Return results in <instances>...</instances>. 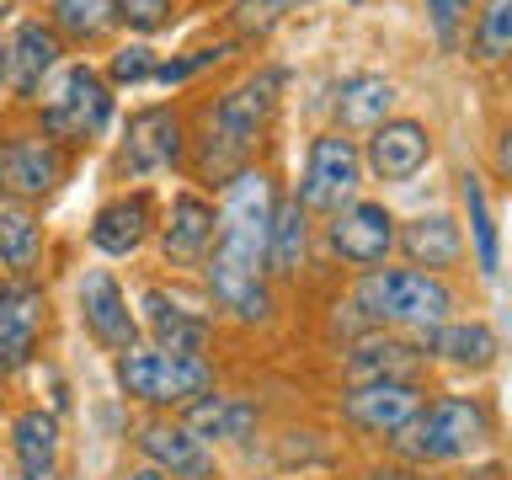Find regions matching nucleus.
Returning <instances> with one entry per match:
<instances>
[{
    "label": "nucleus",
    "mask_w": 512,
    "mask_h": 480,
    "mask_svg": "<svg viewBox=\"0 0 512 480\" xmlns=\"http://www.w3.org/2000/svg\"><path fill=\"white\" fill-rule=\"evenodd\" d=\"M272 176L267 171H235L219 198V230L214 251L203 262L208 294L219 310H230L240 326H262L272 320V288H267V224H272Z\"/></svg>",
    "instance_id": "nucleus-1"
},
{
    "label": "nucleus",
    "mask_w": 512,
    "mask_h": 480,
    "mask_svg": "<svg viewBox=\"0 0 512 480\" xmlns=\"http://www.w3.org/2000/svg\"><path fill=\"white\" fill-rule=\"evenodd\" d=\"M278 91H283V70H262L251 80H240L219 96L214 118H208V139H203V155H198V171L208 182H230L235 171H246V160L256 150V134L267 128L272 107H278Z\"/></svg>",
    "instance_id": "nucleus-2"
},
{
    "label": "nucleus",
    "mask_w": 512,
    "mask_h": 480,
    "mask_svg": "<svg viewBox=\"0 0 512 480\" xmlns=\"http://www.w3.org/2000/svg\"><path fill=\"white\" fill-rule=\"evenodd\" d=\"M352 310H358L368 326H411V331H432L454 315V288H448L438 272L422 267H374L363 272L358 288H352Z\"/></svg>",
    "instance_id": "nucleus-3"
},
{
    "label": "nucleus",
    "mask_w": 512,
    "mask_h": 480,
    "mask_svg": "<svg viewBox=\"0 0 512 480\" xmlns=\"http://www.w3.org/2000/svg\"><path fill=\"white\" fill-rule=\"evenodd\" d=\"M486 438H491V411L475 395H443L416 411L406 427H395L390 448L406 464H448V459L475 454Z\"/></svg>",
    "instance_id": "nucleus-4"
},
{
    "label": "nucleus",
    "mask_w": 512,
    "mask_h": 480,
    "mask_svg": "<svg viewBox=\"0 0 512 480\" xmlns=\"http://www.w3.org/2000/svg\"><path fill=\"white\" fill-rule=\"evenodd\" d=\"M112 379L128 400L155 411H182L198 395L214 390V363L208 358H182V352H160V347H128L112 363Z\"/></svg>",
    "instance_id": "nucleus-5"
},
{
    "label": "nucleus",
    "mask_w": 512,
    "mask_h": 480,
    "mask_svg": "<svg viewBox=\"0 0 512 480\" xmlns=\"http://www.w3.org/2000/svg\"><path fill=\"white\" fill-rule=\"evenodd\" d=\"M112 123V80L91 64H64L43 86V134L64 144H91Z\"/></svg>",
    "instance_id": "nucleus-6"
},
{
    "label": "nucleus",
    "mask_w": 512,
    "mask_h": 480,
    "mask_svg": "<svg viewBox=\"0 0 512 480\" xmlns=\"http://www.w3.org/2000/svg\"><path fill=\"white\" fill-rule=\"evenodd\" d=\"M363 182V150L342 134H320L304 160V182H299V208L304 214H336L352 203V192Z\"/></svg>",
    "instance_id": "nucleus-7"
},
{
    "label": "nucleus",
    "mask_w": 512,
    "mask_h": 480,
    "mask_svg": "<svg viewBox=\"0 0 512 480\" xmlns=\"http://www.w3.org/2000/svg\"><path fill=\"white\" fill-rule=\"evenodd\" d=\"M64 171H70V155L48 134H6L0 139V192L11 203L48 198L64 182Z\"/></svg>",
    "instance_id": "nucleus-8"
},
{
    "label": "nucleus",
    "mask_w": 512,
    "mask_h": 480,
    "mask_svg": "<svg viewBox=\"0 0 512 480\" xmlns=\"http://www.w3.org/2000/svg\"><path fill=\"white\" fill-rule=\"evenodd\" d=\"M134 448L144 464H155L166 480H214L219 475V459L198 432H187L182 422L171 416H150V422L134 427Z\"/></svg>",
    "instance_id": "nucleus-9"
},
{
    "label": "nucleus",
    "mask_w": 512,
    "mask_h": 480,
    "mask_svg": "<svg viewBox=\"0 0 512 480\" xmlns=\"http://www.w3.org/2000/svg\"><path fill=\"white\" fill-rule=\"evenodd\" d=\"M326 240H331V251L342 256L347 267L374 272V267L384 262V256L395 251V214H390L384 203L352 198L347 208H336V214H331Z\"/></svg>",
    "instance_id": "nucleus-10"
},
{
    "label": "nucleus",
    "mask_w": 512,
    "mask_h": 480,
    "mask_svg": "<svg viewBox=\"0 0 512 480\" xmlns=\"http://www.w3.org/2000/svg\"><path fill=\"white\" fill-rule=\"evenodd\" d=\"M80 326L91 331V342L102 352H128L139 347V320L134 310H128V294L118 288V278H112L107 267H91L86 278H80Z\"/></svg>",
    "instance_id": "nucleus-11"
},
{
    "label": "nucleus",
    "mask_w": 512,
    "mask_h": 480,
    "mask_svg": "<svg viewBox=\"0 0 512 480\" xmlns=\"http://www.w3.org/2000/svg\"><path fill=\"white\" fill-rule=\"evenodd\" d=\"M139 310H144V331L160 352H182V358H203L208 336H214V315L208 310H192L187 299H176L171 288L150 283L139 294Z\"/></svg>",
    "instance_id": "nucleus-12"
},
{
    "label": "nucleus",
    "mask_w": 512,
    "mask_h": 480,
    "mask_svg": "<svg viewBox=\"0 0 512 480\" xmlns=\"http://www.w3.org/2000/svg\"><path fill=\"white\" fill-rule=\"evenodd\" d=\"M48 326V294L16 278L0 288V374H16L38 358V336Z\"/></svg>",
    "instance_id": "nucleus-13"
},
{
    "label": "nucleus",
    "mask_w": 512,
    "mask_h": 480,
    "mask_svg": "<svg viewBox=\"0 0 512 480\" xmlns=\"http://www.w3.org/2000/svg\"><path fill=\"white\" fill-rule=\"evenodd\" d=\"M187 150V134H182V118L171 107H139L128 118V134H123V171L128 176H155V171H171Z\"/></svg>",
    "instance_id": "nucleus-14"
},
{
    "label": "nucleus",
    "mask_w": 512,
    "mask_h": 480,
    "mask_svg": "<svg viewBox=\"0 0 512 480\" xmlns=\"http://www.w3.org/2000/svg\"><path fill=\"white\" fill-rule=\"evenodd\" d=\"M422 411V384L406 379H374V384H352L342 395V416L358 432H395Z\"/></svg>",
    "instance_id": "nucleus-15"
},
{
    "label": "nucleus",
    "mask_w": 512,
    "mask_h": 480,
    "mask_svg": "<svg viewBox=\"0 0 512 480\" xmlns=\"http://www.w3.org/2000/svg\"><path fill=\"white\" fill-rule=\"evenodd\" d=\"M214 230H219L214 203H203L198 192H176L171 214L160 224V256L171 267H203L208 251H214Z\"/></svg>",
    "instance_id": "nucleus-16"
},
{
    "label": "nucleus",
    "mask_w": 512,
    "mask_h": 480,
    "mask_svg": "<svg viewBox=\"0 0 512 480\" xmlns=\"http://www.w3.org/2000/svg\"><path fill=\"white\" fill-rule=\"evenodd\" d=\"M427 155H432V134H427V123H416V118H384L374 134H368V171L379 176V182H411L416 171L427 166Z\"/></svg>",
    "instance_id": "nucleus-17"
},
{
    "label": "nucleus",
    "mask_w": 512,
    "mask_h": 480,
    "mask_svg": "<svg viewBox=\"0 0 512 480\" xmlns=\"http://www.w3.org/2000/svg\"><path fill=\"white\" fill-rule=\"evenodd\" d=\"M59 32L54 27H43V22H22L11 32V43H6V86L16 96H38L48 86V75L59 70Z\"/></svg>",
    "instance_id": "nucleus-18"
},
{
    "label": "nucleus",
    "mask_w": 512,
    "mask_h": 480,
    "mask_svg": "<svg viewBox=\"0 0 512 480\" xmlns=\"http://www.w3.org/2000/svg\"><path fill=\"white\" fill-rule=\"evenodd\" d=\"M155 230V203L150 192H123V198H112L96 208L91 219V246L102 256H134L144 240Z\"/></svg>",
    "instance_id": "nucleus-19"
},
{
    "label": "nucleus",
    "mask_w": 512,
    "mask_h": 480,
    "mask_svg": "<svg viewBox=\"0 0 512 480\" xmlns=\"http://www.w3.org/2000/svg\"><path fill=\"white\" fill-rule=\"evenodd\" d=\"M427 352H416L411 342H400V336H384V331H368L363 342L347 347V379L352 384H374V379H406L416 384V374H422Z\"/></svg>",
    "instance_id": "nucleus-20"
},
{
    "label": "nucleus",
    "mask_w": 512,
    "mask_h": 480,
    "mask_svg": "<svg viewBox=\"0 0 512 480\" xmlns=\"http://www.w3.org/2000/svg\"><path fill=\"white\" fill-rule=\"evenodd\" d=\"M59 448H64V432H59L54 411L32 406L11 422V454H16V475L22 480H54Z\"/></svg>",
    "instance_id": "nucleus-21"
},
{
    "label": "nucleus",
    "mask_w": 512,
    "mask_h": 480,
    "mask_svg": "<svg viewBox=\"0 0 512 480\" xmlns=\"http://www.w3.org/2000/svg\"><path fill=\"white\" fill-rule=\"evenodd\" d=\"M182 427L198 432L208 448H214V443H246L256 432V406H251V400H240V395L208 390V395L192 400V406H182Z\"/></svg>",
    "instance_id": "nucleus-22"
},
{
    "label": "nucleus",
    "mask_w": 512,
    "mask_h": 480,
    "mask_svg": "<svg viewBox=\"0 0 512 480\" xmlns=\"http://www.w3.org/2000/svg\"><path fill=\"white\" fill-rule=\"evenodd\" d=\"M395 246L411 256V267L443 272V267H459L464 235H459V224L448 214H422V219H411L406 230H395Z\"/></svg>",
    "instance_id": "nucleus-23"
},
{
    "label": "nucleus",
    "mask_w": 512,
    "mask_h": 480,
    "mask_svg": "<svg viewBox=\"0 0 512 480\" xmlns=\"http://www.w3.org/2000/svg\"><path fill=\"white\" fill-rule=\"evenodd\" d=\"M422 342L432 358H443L454 368H491L496 363V331L486 320H443V326L422 331Z\"/></svg>",
    "instance_id": "nucleus-24"
},
{
    "label": "nucleus",
    "mask_w": 512,
    "mask_h": 480,
    "mask_svg": "<svg viewBox=\"0 0 512 480\" xmlns=\"http://www.w3.org/2000/svg\"><path fill=\"white\" fill-rule=\"evenodd\" d=\"M304 251H310V214L299 208V198H278L267 224V278H294Z\"/></svg>",
    "instance_id": "nucleus-25"
},
{
    "label": "nucleus",
    "mask_w": 512,
    "mask_h": 480,
    "mask_svg": "<svg viewBox=\"0 0 512 480\" xmlns=\"http://www.w3.org/2000/svg\"><path fill=\"white\" fill-rule=\"evenodd\" d=\"M395 107V86L384 75H347L342 86H336V118H342V128H374L390 118Z\"/></svg>",
    "instance_id": "nucleus-26"
},
{
    "label": "nucleus",
    "mask_w": 512,
    "mask_h": 480,
    "mask_svg": "<svg viewBox=\"0 0 512 480\" xmlns=\"http://www.w3.org/2000/svg\"><path fill=\"white\" fill-rule=\"evenodd\" d=\"M459 198H464V214H470V240H475V267L496 278L502 272V246H496V224H491V203H486V187L480 176L464 171L459 176Z\"/></svg>",
    "instance_id": "nucleus-27"
},
{
    "label": "nucleus",
    "mask_w": 512,
    "mask_h": 480,
    "mask_svg": "<svg viewBox=\"0 0 512 480\" xmlns=\"http://www.w3.org/2000/svg\"><path fill=\"white\" fill-rule=\"evenodd\" d=\"M43 251V224L22 203H0V267L27 272Z\"/></svg>",
    "instance_id": "nucleus-28"
},
{
    "label": "nucleus",
    "mask_w": 512,
    "mask_h": 480,
    "mask_svg": "<svg viewBox=\"0 0 512 480\" xmlns=\"http://www.w3.org/2000/svg\"><path fill=\"white\" fill-rule=\"evenodd\" d=\"M54 32L75 43H96L118 27V0H54Z\"/></svg>",
    "instance_id": "nucleus-29"
},
{
    "label": "nucleus",
    "mask_w": 512,
    "mask_h": 480,
    "mask_svg": "<svg viewBox=\"0 0 512 480\" xmlns=\"http://www.w3.org/2000/svg\"><path fill=\"white\" fill-rule=\"evenodd\" d=\"M512 54V0H491L480 11V27H475V59H507Z\"/></svg>",
    "instance_id": "nucleus-30"
},
{
    "label": "nucleus",
    "mask_w": 512,
    "mask_h": 480,
    "mask_svg": "<svg viewBox=\"0 0 512 480\" xmlns=\"http://www.w3.org/2000/svg\"><path fill=\"white\" fill-rule=\"evenodd\" d=\"M294 6H299V0H235L230 16H235L240 32H267V27H278Z\"/></svg>",
    "instance_id": "nucleus-31"
},
{
    "label": "nucleus",
    "mask_w": 512,
    "mask_h": 480,
    "mask_svg": "<svg viewBox=\"0 0 512 480\" xmlns=\"http://www.w3.org/2000/svg\"><path fill=\"white\" fill-rule=\"evenodd\" d=\"M118 22L134 32H160L171 22V0H118Z\"/></svg>",
    "instance_id": "nucleus-32"
},
{
    "label": "nucleus",
    "mask_w": 512,
    "mask_h": 480,
    "mask_svg": "<svg viewBox=\"0 0 512 480\" xmlns=\"http://www.w3.org/2000/svg\"><path fill=\"white\" fill-rule=\"evenodd\" d=\"M155 75V54L144 43H128L118 59H112V80L118 86H139V80H150Z\"/></svg>",
    "instance_id": "nucleus-33"
},
{
    "label": "nucleus",
    "mask_w": 512,
    "mask_h": 480,
    "mask_svg": "<svg viewBox=\"0 0 512 480\" xmlns=\"http://www.w3.org/2000/svg\"><path fill=\"white\" fill-rule=\"evenodd\" d=\"M470 0H427V11H432V27H438V43H454L459 38V16Z\"/></svg>",
    "instance_id": "nucleus-34"
},
{
    "label": "nucleus",
    "mask_w": 512,
    "mask_h": 480,
    "mask_svg": "<svg viewBox=\"0 0 512 480\" xmlns=\"http://www.w3.org/2000/svg\"><path fill=\"white\" fill-rule=\"evenodd\" d=\"M496 171H502L507 182H512V128H507L502 139H496Z\"/></svg>",
    "instance_id": "nucleus-35"
},
{
    "label": "nucleus",
    "mask_w": 512,
    "mask_h": 480,
    "mask_svg": "<svg viewBox=\"0 0 512 480\" xmlns=\"http://www.w3.org/2000/svg\"><path fill=\"white\" fill-rule=\"evenodd\" d=\"M118 480H166V475H160L155 464H134V470H123Z\"/></svg>",
    "instance_id": "nucleus-36"
},
{
    "label": "nucleus",
    "mask_w": 512,
    "mask_h": 480,
    "mask_svg": "<svg viewBox=\"0 0 512 480\" xmlns=\"http://www.w3.org/2000/svg\"><path fill=\"white\" fill-rule=\"evenodd\" d=\"M11 6H16V0H0V16H6V11H11Z\"/></svg>",
    "instance_id": "nucleus-37"
}]
</instances>
